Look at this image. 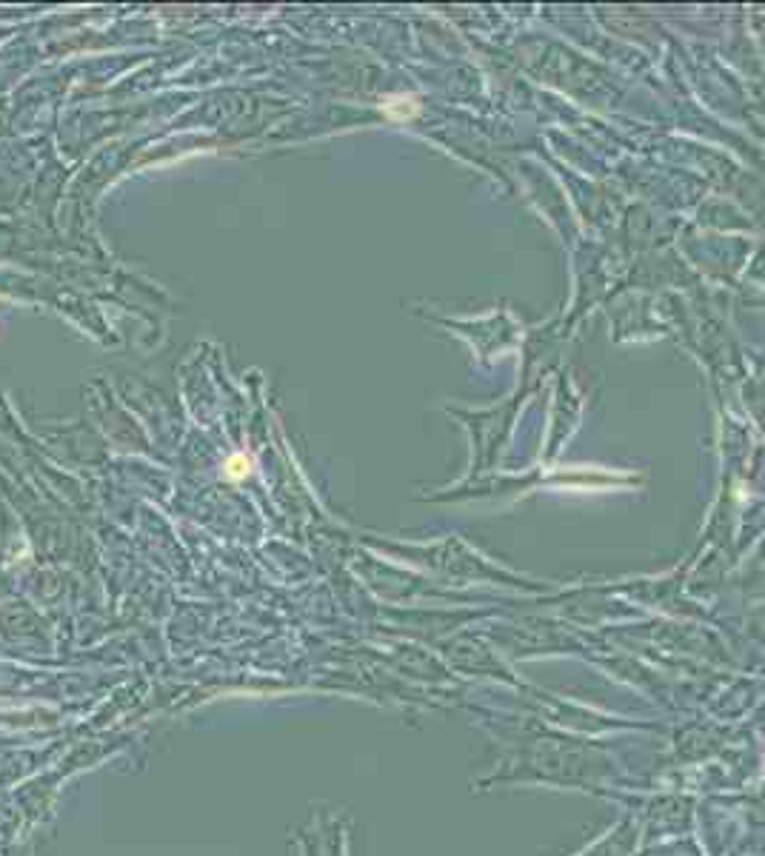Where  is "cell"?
<instances>
[{"label":"cell","instance_id":"cell-2","mask_svg":"<svg viewBox=\"0 0 765 856\" xmlns=\"http://www.w3.org/2000/svg\"><path fill=\"white\" fill-rule=\"evenodd\" d=\"M251 468H254V460H251V457L234 454V457L226 460L223 474H226V479H232V483H240V479H246V477L251 474Z\"/></svg>","mask_w":765,"mask_h":856},{"label":"cell","instance_id":"cell-1","mask_svg":"<svg viewBox=\"0 0 765 856\" xmlns=\"http://www.w3.org/2000/svg\"><path fill=\"white\" fill-rule=\"evenodd\" d=\"M420 109V103L415 94H391L383 100V115L388 120H412Z\"/></svg>","mask_w":765,"mask_h":856}]
</instances>
